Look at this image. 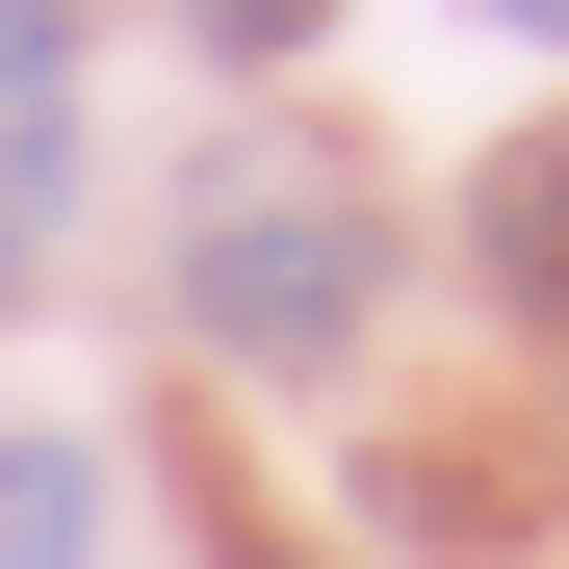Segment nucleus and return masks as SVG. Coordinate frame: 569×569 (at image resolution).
Returning a JSON list of instances; mask_svg holds the SVG:
<instances>
[{"instance_id":"6","label":"nucleus","mask_w":569,"mask_h":569,"mask_svg":"<svg viewBox=\"0 0 569 569\" xmlns=\"http://www.w3.org/2000/svg\"><path fill=\"white\" fill-rule=\"evenodd\" d=\"M492 27H569V0H492Z\"/></svg>"},{"instance_id":"3","label":"nucleus","mask_w":569,"mask_h":569,"mask_svg":"<svg viewBox=\"0 0 569 569\" xmlns=\"http://www.w3.org/2000/svg\"><path fill=\"white\" fill-rule=\"evenodd\" d=\"M52 78H78V0H0V233L78 181V104H52Z\"/></svg>"},{"instance_id":"5","label":"nucleus","mask_w":569,"mask_h":569,"mask_svg":"<svg viewBox=\"0 0 569 569\" xmlns=\"http://www.w3.org/2000/svg\"><path fill=\"white\" fill-rule=\"evenodd\" d=\"M181 27H208L233 78H284V52H311V27H337V0H181Z\"/></svg>"},{"instance_id":"1","label":"nucleus","mask_w":569,"mask_h":569,"mask_svg":"<svg viewBox=\"0 0 569 569\" xmlns=\"http://www.w3.org/2000/svg\"><path fill=\"white\" fill-rule=\"evenodd\" d=\"M362 284H389V208H362L337 156H233L208 208H181V311H208V362H362Z\"/></svg>"},{"instance_id":"2","label":"nucleus","mask_w":569,"mask_h":569,"mask_svg":"<svg viewBox=\"0 0 569 569\" xmlns=\"http://www.w3.org/2000/svg\"><path fill=\"white\" fill-rule=\"evenodd\" d=\"M466 259H492V311H518V337H569V104H543V130H492Z\"/></svg>"},{"instance_id":"4","label":"nucleus","mask_w":569,"mask_h":569,"mask_svg":"<svg viewBox=\"0 0 569 569\" xmlns=\"http://www.w3.org/2000/svg\"><path fill=\"white\" fill-rule=\"evenodd\" d=\"M0 569H104V440H0Z\"/></svg>"}]
</instances>
